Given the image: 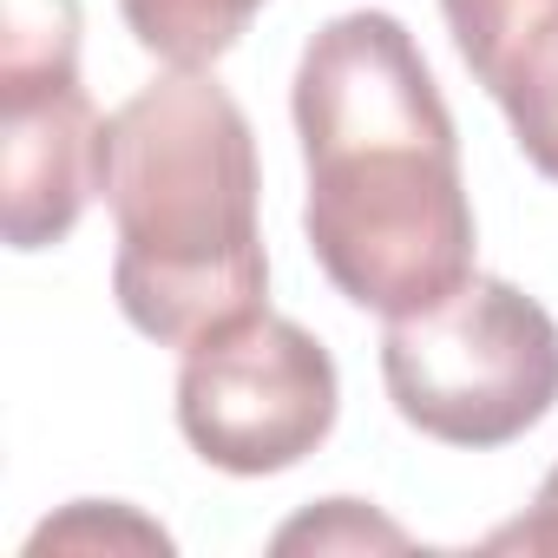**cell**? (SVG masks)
Returning <instances> with one entry per match:
<instances>
[{
    "label": "cell",
    "mask_w": 558,
    "mask_h": 558,
    "mask_svg": "<svg viewBox=\"0 0 558 558\" xmlns=\"http://www.w3.org/2000/svg\"><path fill=\"white\" fill-rule=\"evenodd\" d=\"M303 230L323 276L388 323L447 303L480 250L453 112L395 14H336L296 66Z\"/></svg>",
    "instance_id": "1"
},
{
    "label": "cell",
    "mask_w": 558,
    "mask_h": 558,
    "mask_svg": "<svg viewBox=\"0 0 558 558\" xmlns=\"http://www.w3.org/2000/svg\"><path fill=\"white\" fill-rule=\"evenodd\" d=\"M99 197L119 230L112 296L138 336L197 349L269 310L256 132L210 73L171 66L106 119Z\"/></svg>",
    "instance_id": "2"
},
{
    "label": "cell",
    "mask_w": 558,
    "mask_h": 558,
    "mask_svg": "<svg viewBox=\"0 0 558 558\" xmlns=\"http://www.w3.org/2000/svg\"><path fill=\"white\" fill-rule=\"evenodd\" d=\"M381 381L395 414L440 447H512L558 408V323L506 276L466 283L388 323Z\"/></svg>",
    "instance_id": "3"
},
{
    "label": "cell",
    "mask_w": 558,
    "mask_h": 558,
    "mask_svg": "<svg viewBox=\"0 0 558 558\" xmlns=\"http://www.w3.org/2000/svg\"><path fill=\"white\" fill-rule=\"evenodd\" d=\"M342 414L336 355L290 316H250L178 368V434L217 473L263 480L303 466Z\"/></svg>",
    "instance_id": "4"
},
{
    "label": "cell",
    "mask_w": 558,
    "mask_h": 558,
    "mask_svg": "<svg viewBox=\"0 0 558 558\" xmlns=\"http://www.w3.org/2000/svg\"><path fill=\"white\" fill-rule=\"evenodd\" d=\"M99 132L80 73L0 86V230L14 250H53L99 197Z\"/></svg>",
    "instance_id": "5"
},
{
    "label": "cell",
    "mask_w": 558,
    "mask_h": 558,
    "mask_svg": "<svg viewBox=\"0 0 558 558\" xmlns=\"http://www.w3.org/2000/svg\"><path fill=\"white\" fill-rule=\"evenodd\" d=\"M440 14L525 165L558 184V0H440Z\"/></svg>",
    "instance_id": "6"
},
{
    "label": "cell",
    "mask_w": 558,
    "mask_h": 558,
    "mask_svg": "<svg viewBox=\"0 0 558 558\" xmlns=\"http://www.w3.org/2000/svg\"><path fill=\"white\" fill-rule=\"evenodd\" d=\"M119 14L145 53H158L165 66L204 73L250 34L263 0H119Z\"/></svg>",
    "instance_id": "7"
},
{
    "label": "cell",
    "mask_w": 558,
    "mask_h": 558,
    "mask_svg": "<svg viewBox=\"0 0 558 558\" xmlns=\"http://www.w3.org/2000/svg\"><path fill=\"white\" fill-rule=\"evenodd\" d=\"M80 73V0H0V86Z\"/></svg>",
    "instance_id": "8"
},
{
    "label": "cell",
    "mask_w": 558,
    "mask_h": 558,
    "mask_svg": "<svg viewBox=\"0 0 558 558\" xmlns=\"http://www.w3.org/2000/svg\"><path fill=\"white\" fill-rule=\"evenodd\" d=\"M27 551L34 558H47V551H171V532L138 519L119 499H73L60 519H47L27 538Z\"/></svg>",
    "instance_id": "9"
},
{
    "label": "cell",
    "mask_w": 558,
    "mask_h": 558,
    "mask_svg": "<svg viewBox=\"0 0 558 558\" xmlns=\"http://www.w3.org/2000/svg\"><path fill=\"white\" fill-rule=\"evenodd\" d=\"M269 545H276V551H401L408 532H401L395 519L368 512L362 499H323L316 512L290 519Z\"/></svg>",
    "instance_id": "10"
},
{
    "label": "cell",
    "mask_w": 558,
    "mask_h": 558,
    "mask_svg": "<svg viewBox=\"0 0 558 558\" xmlns=\"http://www.w3.org/2000/svg\"><path fill=\"white\" fill-rule=\"evenodd\" d=\"M486 545H493V551H558V466L538 480L532 512H525V519H512V525H499Z\"/></svg>",
    "instance_id": "11"
}]
</instances>
